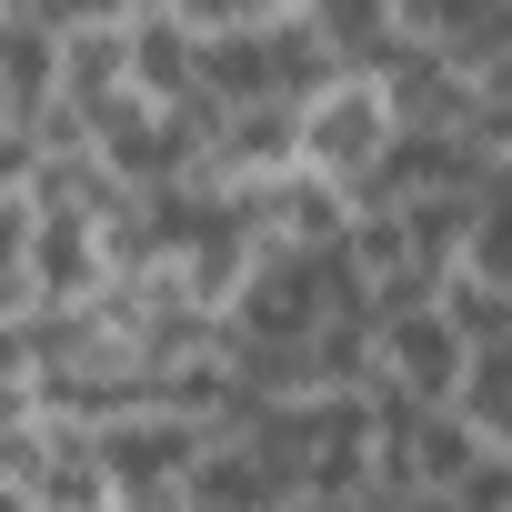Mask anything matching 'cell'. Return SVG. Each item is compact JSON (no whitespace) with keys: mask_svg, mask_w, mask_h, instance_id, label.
<instances>
[{"mask_svg":"<svg viewBox=\"0 0 512 512\" xmlns=\"http://www.w3.org/2000/svg\"><path fill=\"white\" fill-rule=\"evenodd\" d=\"M161 11H171L191 41H241V31L272 21V0H161Z\"/></svg>","mask_w":512,"mask_h":512,"instance_id":"277c9868","label":"cell"},{"mask_svg":"<svg viewBox=\"0 0 512 512\" xmlns=\"http://www.w3.org/2000/svg\"><path fill=\"white\" fill-rule=\"evenodd\" d=\"M392 141H402V111H392L382 71H332V81L302 101V171H312L322 191H342L352 211H362V191L382 181Z\"/></svg>","mask_w":512,"mask_h":512,"instance_id":"6da1fadb","label":"cell"},{"mask_svg":"<svg viewBox=\"0 0 512 512\" xmlns=\"http://www.w3.org/2000/svg\"><path fill=\"white\" fill-rule=\"evenodd\" d=\"M21 11H41L61 41H101V31H131L151 0H21Z\"/></svg>","mask_w":512,"mask_h":512,"instance_id":"3957f363","label":"cell"},{"mask_svg":"<svg viewBox=\"0 0 512 512\" xmlns=\"http://www.w3.org/2000/svg\"><path fill=\"white\" fill-rule=\"evenodd\" d=\"M472 362H482V352L442 322V302H422V312H392V322H382V382H372V392H402V402H422V412H462Z\"/></svg>","mask_w":512,"mask_h":512,"instance_id":"7a4b0ae2","label":"cell"}]
</instances>
